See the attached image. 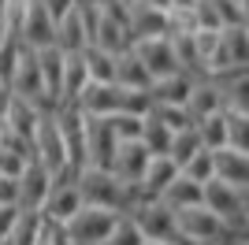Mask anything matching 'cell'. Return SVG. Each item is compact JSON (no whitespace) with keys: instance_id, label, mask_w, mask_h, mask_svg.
Segmentation results:
<instances>
[{"instance_id":"obj_1","label":"cell","mask_w":249,"mask_h":245,"mask_svg":"<svg viewBox=\"0 0 249 245\" xmlns=\"http://www.w3.org/2000/svg\"><path fill=\"white\" fill-rule=\"evenodd\" d=\"M78 193L86 204H97V208H112V212H130L138 201L134 186L123 182L115 171L108 167H82L78 171Z\"/></svg>"},{"instance_id":"obj_2","label":"cell","mask_w":249,"mask_h":245,"mask_svg":"<svg viewBox=\"0 0 249 245\" xmlns=\"http://www.w3.org/2000/svg\"><path fill=\"white\" fill-rule=\"evenodd\" d=\"M130 219L142 227L145 242H167V245H186L182 234H178V223H175V208H167L160 197H145V201H134L130 208Z\"/></svg>"},{"instance_id":"obj_3","label":"cell","mask_w":249,"mask_h":245,"mask_svg":"<svg viewBox=\"0 0 249 245\" xmlns=\"http://www.w3.org/2000/svg\"><path fill=\"white\" fill-rule=\"evenodd\" d=\"M175 223H178V234H182L186 245H216V242H227L231 238V227L212 208H205V204L175 208Z\"/></svg>"},{"instance_id":"obj_4","label":"cell","mask_w":249,"mask_h":245,"mask_svg":"<svg viewBox=\"0 0 249 245\" xmlns=\"http://www.w3.org/2000/svg\"><path fill=\"white\" fill-rule=\"evenodd\" d=\"M123 212H112V208H97V204H82L78 212L67 219V234H71L74 245H104L108 234L115 230Z\"/></svg>"},{"instance_id":"obj_5","label":"cell","mask_w":249,"mask_h":245,"mask_svg":"<svg viewBox=\"0 0 249 245\" xmlns=\"http://www.w3.org/2000/svg\"><path fill=\"white\" fill-rule=\"evenodd\" d=\"M11 93L22 97V101H30L34 108H41V112H52V108H56L49 89H45L37 49H30V45H22V52H19V63H15V74H11Z\"/></svg>"},{"instance_id":"obj_6","label":"cell","mask_w":249,"mask_h":245,"mask_svg":"<svg viewBox=\"0 0 249 245\" xmlns=\"http://www.w3.org/2000/svg\"><path fill=\"white\" fill-rule=\"evenodd\" d=\"M82 193H78V175L71 171H56L52 175V186H49V197L41 204V215L49 223H67L78 208H82Z\"/></svg>"},{"instance_id":"obj_7","label":"cell","mask_w":249,"mask_h":245,"mask_svg":"<svg viewBox=\"0 0 249 245\" xmlns=\"http://www.w3.org/2000/svg\"><path fill=\"white\" fill-rule=\"evenodd\" d=\"M201 204H205V208H212V212H216L219 219L231 227V234L246 227L242 201H238V186L227 182V178H208V182H205V197H201Z\"/></svg>"},{"instance_id":"obj_8","label":"cell","mask_w":249,"mask_h":245,"mask_svg":"<svg viewBox=\"0 0 249 245\" xmlns=\"http://www.w3.org/2000/svg\"><path fill=\"white\" fill-rule=\"evenodd\" d=\"M34 160H41L52 175L67 171V153H63V138H60V126H56V108L41 112V119H37V130H34Z\"/></svg>"},{"instance_id":"obj_9","label":"cell","mask_w":249,"mask_h":245,"mask_svg":"<svg viewBox=\"0 0 249 245\" xmlns=\"http://www.w3.org/2000/svg\"><path fill=\"white\" fill-rule=\"evenodd\" d=\"M115 149H119V138H115L108 115H86V160H89V167L112 171Z\"/></svg>"},{"instance_id":"obj_10","label":"cell","mask_w":249,"mask_h":245,"mask_svg":"<svg viewBox=\"0 0 249 245\" xmlns=\"http://www.w3.org/2000/svg\"><path fill=\"white\" fill-rule=\"evenodd\" d=\"M130 49L138 52V60L149 67V74H153V82L156 78H164V74H175V71H182L178 67V56H175V41L167 37H142V41H134Z\"/></svg>"},{"instance_id":"obj_11","label":"cell","mask_w":249,"mask_h":245,"mask_svg":"<svg viewBox=\"0 0 249 245\" xmlns=\"http://www.w3.org/2000/svg\"><path fill=\"white\" fill-rule=\"evenodd\" d=\"M19 37H22V45H30V49H45V45L56 41V22H52V15L45 11L41 0H26V4H22Z\"/></svg>"},{"instance_id":"obj_12","label":"cell","mask_w":249,"mask_h":245,"mask_svg":"<svg viewBox=\"0 0 249 245\" xmlns=\"http://www.w3.org/2000/svg\"><path fill=\"white\" fill-rule=\"evenodd\" d=\"M149 160H153V153L145 149V141L142 138H134V141H119V149H115V160H112V171L123 178V182L138 186L142 182V175H145Z\"/></svg>"},{"instance_id":"obj_13","label":"cell","mask_w":249,"mask_h":245,"mask_svg":"<svg viewBox=\"0 0 249 245\" xmlns=\"http://www.w3.org/2000/svg\"><path fill=\"white\" fill-rule=\"evenodd\" d=\"M49 186H52V171L41 160H30L19 175V204L22 208H41L45 197H49Z\"/></svg>"},{"instance_id":"obj_14","label":"cell","mask_w":249,"mask_h":245,"mask_svg":"<svg viewBox=\"0 0 249 245\" xmlns=\"http://www.w3.org/2000/svg\"><path fill=\"white\" fill-rule=\"evenodd\" d=\"M186 112H190L194 122L205 119V115H212V112H223V89H219V82L212 78V74H205V78L194 82L190 101H186Z\"/></svg>"},{"instance_id":"obj_15","label":"cell","mask_w":249,"mask_h":245,"mask_svg":"<svg viewBox=\"0 0 249 245\" xmlns=\"http://www.w3.org/2000/svg\"><path fill=\"white\" fill-rule=\"evenodd\" d=\"M175 175H178V163L171 160V156H153L149 167H145V175H142V182L134 186L138 201H145V197H160Z\"/></svg>"},{"instance_id":"obj_16","label":"cell","mask_w":249,"mask_h":245,"mask_svg":"<svg viewBox=\"0 0 249 245\" xmlns=\"http://www.w3.org/2000/svg\"><path fill=\"white\" fill-rule=\"evenodd\" d=\"M194 82H197V78H194L190 71L164 74V78H156L153 86H149V97H153V104H182V108H186Z\"/></svg>"},{"instance_id":"obj_17","label":"cell","mask_w":249,"mask_h":245,"mask_svg":"<svg viewBox=\"0 0 249 245\" xmlns=\"http://www.w3.org/2000/svg\"><path fill=\"white\" fill-rule=\"evenodd\" d=\"M115 86H123V89H149L153 86V74L142 60H138L134 49L126 52H115Z\"/></svg>"},{"instance_id":"obj_18","label":"cell","mask_w":249,"mask_h":245,"mask_svg":"<svg viewBox=\"0 0 249 245\" xmlns=\"http://www.w3.org/2000/svg\"><path fill=\"white\" fill-rule=\"evenodd\" d=\"M167 34V11L160 8H149V4H130V37L142 41V37H164Z\"/></svg>"},{"instance_id":"obj_19","label":"cell","mask_w":249,"mask_h":245,"mask_svg":"<svg viewBox=\"0 0 249 245\" xmlns=\"http://www.w3.org/2000/svg\"><path fill=\"white\" fill-rule=\"evenodd\" d=\"M63 56L67 52L52 41L45 49H37V63H41V78H45V89H49L52 104L60 108V93H63Z\"/></svg>"},{"instance_id":"obj_20","label":"cell","mask_w":249,"mask_h":245,"mask_svg":"<svg viewBox=\"0 0 249 245\" xmlns=\"http://www.w3.org/2000/svg\"><path fill=\"white\" fill-rule=\"evenodd\" d=\"M37 119H41V108H34L30 101H22V97H15V93H11L8 108H4V122H8V130L19 134V138H26V141H34Z\"/></svg>"},{"instance_id":"obj_21","label":"cell","mask_w":249,"mask_h":245,"mask_svg":"<svg viewBox=\"0 0 249 245\" xmlns=\"http://www.w3.org/2000/svg\"><path fill=\"white\" fill-rule=\"evenodd\" d=\"M93 45L104 49V52H126L134 45V37H130L126 22H119V19H112V15L101 11V22H97V30H93Z\"/></svg>"},{"instance_id":"obj_22","label":"cell","mask_w":249,"mask_h":245,"mask_svg":"<svg viewBox=\"0 0 249 245\" xmlns=\"http://www.w3.org/2000/svg\"><path fill=\"white\" fill-rule=\"evenodd\" d=\"M201 197H205V182H194L190 175L178 171L171 182H167V190L160 193V201L167 204V208H190V204H201Z\"/></svg>"},{"instance_id":"obj_23","label":"cell","mask_w":249,"mask_h":245,"mask_svg":"<svg viewBox=\"0 0 249 245\" xmlns=\"http://www.w3.org/2000/svg\"><path fill=\"white\" fill-rule=\"evenodd\" d=\"M56 45H60L63 52H82L86 45H89V30H86V22H82V15H78V8L56 22Z\"/></svg>"},{"instance_id":"obj_24","label":"cell","mask_w":249,"mask_h":245,"mask_svg":"<svg viewBox=\"0 0 249 245\" xmlns=\"http://www.w3.org/2000/svg\"><path fill=\"white\" fill-rule=\"evenodd\" d=\"M216 178H227L234 186L249 182V153L238 149H216Z\"/></svg>"},{"instance_id":"obj_25","label":"cell","mask_w":249,"mask_h":245,"mask_svg":"<svg viewBox=\"0 0 249 245\" xmlns=\"http://www.w3.org/2000/svg\"><path fill=\"white\" fill-rule=\"evenodd\" d=\"M86 82H89V71H86L82 52H67V56H63V93H60V104H71L74 97L82 93Z\"/></svg>"},{"instance_id":"obj_26","label":"cell","mask_w":249,"mask_h":245,"mask_svg":"<svg viewBox=\"0 0 249 245\" xmlns=\"http://www.w3.org/2000/svg\"><path fill=\"white\" fill-rule=\"evenodd\" d=\"M171 138H175V130L167 126L160 115L149 108V115H145V126H142V141H145V149L153 156H167V149H171Z\"/></svg>"},{"instance_id":"obj_27","label":"cell","mask_w":249,"mask_h":245,"mask_svg":"<svg viewBox=\"0 0 249 245\" xmlns=\"http://www.w3.org/2000/svg\"><path fill=\"white\" fill-rule=\"evenodd\" d=\"M197 126V134H201V145L205 149H227V108L223 112H212V115H205V119H197L194 122Z\"/></svg>"},{"instance_id":"obj_28","label":"cell","mask_w":249,"mask_h":245,"mask_svg":"<svg viewBox=\"0 0 249 245\" xmlns=\"http://www.w3.org/2000/svg\"><path fill=\"white\" fill-rule=\"evenodd\" d=\"M82 60H86V71H89V82H115V52L86 45Z\"/></svg>"},{"instance_id":"obj_29","label":"cell","mask_w":249,"mask_h":245,"mask_svg":"<svg viewBox=\"0 0 249 245\" xmlns=\"http://www.w3.org/2000/svg\"><path fill=\"white\" fill-rule=\"evenodd\" d=\"M223 49L231 56V67H249V34L246 26H223Z\"/></svg>"},{"instance_id":"obj_30","label":"cell","mask_w":249,"mask_h":245,"mask_svg":"<svg viewBox=\"0 0 249 245\" xmlns=\"http://www.w3.org/2000/svg\"><path fill=\"white\" fill-rule=\"evenodd\" d=\"M178 171H182V175H190L194 182H208V178H216V153L201 145V149H197L194 156H190V160L182 163Z\"/></svg>"},{"instance_id":"obj_31","label":"cell","mask_w":249,"mask_h":245,"mask_svg":"<svg viewBox=\"0 0 249 245\" xmlns=\"http://www.w3.org/2000/svg\"><path fill=\"white\" fill-rule=\"evenodd\" d=\"M201 149V134H197V126H186V130H175V138H171V149H167V156L182 167V163L190 160V156Z\"/></svg>"},{"instance_id":"obj_32","label":"cell","mask_w":249,"mask_h":245,"mask_svg":"<svg viewBox=\"0 0 249 245\" xmlns=\"http://www.w3.org/2000/svg\"><path fill=\"white\" fill-rule=\"evenodd\" d=\"M227 149L249 153V112H227Z\"/></svg>"},{"instance_id":"obj_33","label":"cell","mask_w":249,"mask_h":245,"mask_svg":"<svg viewBox=\"0 0 249 245\" xmlns=\"http://www.w3.org/2000/svg\"><path fill=\"white\" fill-rule=\"evenodd\" d=\"M108 122H112V130H115L119 141H134V138H142L145 115H138V112H115V115H108Z\"/></svg>"},{"instance_id":"obj_34","label":"cell","mask_w":249,"mask_h":245,"mask_svg":"<svg viewBox=\"0 0 249 245\" xmlns=\"http://www.w3.org/2000/svg\"><path fill=\"white\" fill-rule=\"evenodd\" d=\"M104 245H145V234H142V227L130 219V215H119V223H115V230L108 234V242Z\"/></svg>"},{"instance_id":"obj_35","label":"cell","mask_w":249,"mask_h":245,"mask_svg":"<svg viewBox=\"0 0 249 245\" xmlns=\"http://www.w3.org/2000/svg\"><path fill=\"white\" fill-rule=\"evenodd\" d=\"M153 112L160 115L171 130H186V126H194V119H190V112L182 108V104H153Z\"/></svg>"},{"instance_id":"obj_36","label":"cell","mask_w":249,"mask_h":245,"mask_svg":"<svg viewBox=\"0 0 249 245\" xmlns=\"http://www.w3.org/2000/svg\"><path fill=\"white\" fill-rule=\"evenodd\" d=\"M34 156H22V153H11V149H0V175H8V178H19L22 167L30 163Z\"/></svg>"},{"instance_id":"obj_37","label":"cell","mask_w":249,"mask_h":245,"mask_svg":"<svg viewBox=\"0 0 249 245\" xmlns=\"http://www.w3.org/2000/svg\"><path fill=\"white\" fill-rule=\"evenodd\" d=\"M212 4H216L219 22H223V26H238V22L246 19V11H242V4H238V0H212Z\"/></svg>"},{"instance_id":"obj_38","label":"cell","mask_w":249,"mask_h":245,"mask_svg":"<svg viewBox=\"0 0 249 245\" xmlns=\"http://www.w3.org/2000/svg\"><path fill=\"white\" fill-rule=\"evenodd\" d=\"M19 212H22L19 201L0 204V242H8V234H11V227H15V219H19Z\"/></svg>"},{"instance_id":"obj_39","label":"cell","mask_w":249,"mask_h":245,"mask_svg":"<svg viewBox=\"0 0 249 245\" xmlns=\"http://www.w3.org/2000/svg\"><path fill=\"white\" fill-rule=\"evenodd\" d=\"M41 4H45V11L52 15V22H60L63 15H71V11H74V0H41Z\"/></svg>"},{"instance_id":"obj_40","label":"cell","mask_w":249,"mask_h":245,"mask_svg":"<svg viewBox=\"0 0 249 245\" xmlns=\"http://www.w3.org/2000/svg\"><path fill=\"white\" fill-rule=\"evenodd\" d=\"M8 201H19V178L0 175V204H8Z\"/></svg>"},{"instance_id":"obj_41","label":"cell","mask_w":249,"mask_h":245,"mask_svg":"<svg viewBox=\"0 0 249 245\" xmlns=\"http://www.w3.org/2000/svg\"><path fill=\"white\" fill-rule=\"evenodd\" d=\"M238 201H242V215H246V223H249V182L238 186Z\"/></svg>"},{"instance_id":"obj_42","label":"cell","mask_w":249,"mask_h":245,"mask_svg":"<svg viewBox=\"0 0 249 245\" xmlns=\"http://www.w3.org/2000/svg\"><path fill=\"white\" fill-rule=\"evenodd\" d=\"M8 101H11V86L0 78V108H8Z\"/></svg>"},{"instance_id":"obj_43","label":"cell","mask_w":249,"mask_h":245,"mask_svg":"<svg viewBox=\"0 0 249 245\" xmlns=\"http://www.w3.org/2000/svg\"><path fill=\"white\" fill-rule=\"evenodd\" d=\"M142 4H149V8H160V11H171V0H142Z\"/></svg>"},{"instance_id":"obj_44","label":"cell","mask_w":249,"mask_h":245,"mask_svg":"<svg viewBox=\"0 0 249 245\" xmlns=\"http://www.w3.org/2000/svg\"><path fill=\"white\" fill-rule=\"evenodd\" d=\"M234 238H246V242H249V223L242 227V230H234Z\"/></svg>"},{"instance_id":"obj_45","label":"cell","mask_w":249,"mask_h":245,"mask_svg":"<svg viewBox=\"0 0 249 245\" xmlns=\"http://www.w3.org/2000/svg\"><path fill=\"white\" fill-rule=\"evenodd\" d=\"M227 242H231V245H249V242H246V238H234V234H231V238H227Z\"/></svg>"},{"instance_id":"obj_46","label":"cell","mask_w":249,"mask_h":245,"mask_svg":"<svg viewBox=\"0 0 249 245\" xmlns=\"http://www.w3.org/2000/svg\"><path fill=\"white\" fill-rule=\"evenodd\" d=\"M4 126H8V122H4V108H0V134H4Z\"/></svg>"},{"instance_id":"obj_47","label":"cell","mask_w":249,"mask_h":245,"mask_svg":"<svg viewBox=\"0 0 249 245\" xmlns=\"http://www.w3.org/2000/svg\"><path fill=\"white\" fill-rule=\"evenodd\" d=\"M8 4H11V0H0V15H4V11H8Z\"/></svg>"},{"instance_id":"obj_48","label":"cell","mask_w":249,"mask_h":245,"mask_svg":"<svg viewBox=\"0 0 249 245\" xmlns=\"http://www.w3.org/2000/svg\"><path fill=\"white\" fill-rule=\"evenodd\" d=\"M238 4H242V11H246V15H249V0H238Z\"/></svg>"},{"instance_id":"obj_49","label":"cell","mask_w":249,"mask_h":245,"mask_svg":"<svg viewBox=\"0 0 249 245\" xmlns=\"http://www.w3.org/2000/svg\"><path fill=\"white\" fill-rule=\"evenodd\" d=\"M37 245H49V238H45V234H41V242H37Z\"/></svg>"},{"instance_id":"obj_50","label":"cell","mask_w":249,"mask_h":245,"mask_svg":"<svg viewBox=\"0 0 249 245\" xmlns=\"http://www.w3.org/2000/svg\"><path fill=\"white\" fill-rule=\"evenodd\" d=\"M145 245H167V242H145Z\"/></svg>"},{"instance_id":"obj_51","label":"cell","mask_w":249,"mask_h":245,"mask_svg":"<svg viewBox=\"0 0 249 245\" xmlns=\"http://www.w3.org/2000/svg\"><path fill=\"white\" fill-rule=\"evenodd\" d=\"M123 4H126V8H130V4H138V0H123Z\"/></svg>"},{"instance_id":"obj_52","label":"cell","mask_w":249,"mask_h":245,"mask_svg":"<svg viewBox=\"0 0 249 245\" xmlns=\"http://www.w3.org/2000/svg\"><path fill=\"white\" fill-rule=\"evenodd\" d=\"M216 245H231V242H216Z\"/></svg>"}]
</instances>
